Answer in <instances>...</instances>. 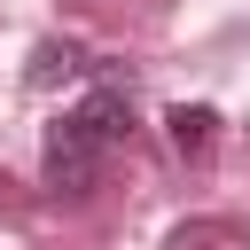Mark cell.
I'll use <instances>...</instances> for the list:
<instances>
[{
    "label": "cell",
    "mask_w": 250,
    "mask_h": 250,
    "mask_svg": "<svg viewBox=\"0 0 250 250\" xmlns=\"http://www.w3.org/2000/svg\"><path fill=\"white\" fill-rule=\"evenodd\" d=\"M164 250H242V227H227V219H180L164 234Z\"/></svg>",
    "instance_id": "cell-4"
},
{
    "label": "cell",
    "mask_w": 250,
    "mask_h": 250,
    "mask_svg": "<svg viewBox=\"0 0 250 250\" xmlns=\"http://www.w3.org/2000/svg\"><path fill=\"white\" fill-rule=\"evenodd\" d=\"M78 117H86V125H94V133L117 148V141L133 133V94H125V86H94V94L78 102Z\"/></svg>",
    "instance_id": "cell-3"
},
{
    "label": "cell",
    "mask_w": 250,
    "mask_h": 250,
    "mask_svg": "<svg viewBox=\"0 0 250 250\" xmlns=\"http://www.w3.org/2000/svg\"><path fill=\"white\" fill-rule=\"evenodd\" d=\"M70 70H86V55H78V47H62V39H39V47H31V70H23V78H31L39 94H47V86H62Z\"/></svg>",
    "instance_id": "cell-5"
},
{
    "label": "cell",
    "mask_w": 250,
    "mask_h": 250,
    "mask_svg": "<svg viewBox=\"0 0 250 250\" xmlns=\"http://www.w3.org/2000/svg\"><path fill=\"white\" fill-rule=\"evenodd\" d=\"M102 156H109V141L70 109V117L47 133V188H55V195H86V188L102 180Z\"/></svg>",
    "instance_id": "cell-1"
},
{
    "label": "cell",
    "mask_w": 250,
    "mask_h": 250,
    "mask_svg": "<svg viewBox=\"0 0 250 250\" xmlns=\"http://www.w3.org/2000/svg\"><path fill=\"white\" fill-rule=\"evenodd\" d=\"M172 148H180V164H203L211 156V141H219V109H203V102H172Z\"/></svg>",
    "instance_id": "cell-2"
}]
</instances>
